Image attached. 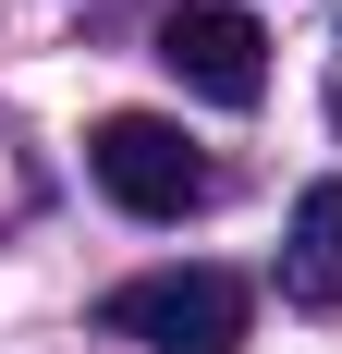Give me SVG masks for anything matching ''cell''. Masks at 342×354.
<instances>
[{
    "mask_svg": "<svg viewBox=\"0 0 342 354\" xmlns=\"http://www.w3.org/2000/svg\"><path fill=\"white\" fill-rule=\"evenodd\" d=\"M98 318L110 342H147V354H244V281L233 269H147Z\"/></svg>",
    "mask_w": 342,
    "mask_h": 354,
    "instance_id": "obj_1",
    "label": "cell"
},
{
    "mask_svg": "<svg viewBox=\"0 0 342 354\" xmlns=\"http://www.w3.org/2000/svg\"><path fill=\"white\" fill-rule=\"evenodd\" d=\"M86 171H98L110 208H135V220H196L208 208V159L183 147V122H159V110H110L98 135H86Z\"/></svg>",
    "mask_w": 342,
    "mask_h": 354,
    "instance_id": "obj_2",
    "label": "cell"
},
{
    "mask_svg": "<svg viewBox=\"0 0 342 354\" xmlns=\"http://www.w3.org/2000/svg\"><path fill=\"white\" fill-rule=\"evenodd\" d=\"M159 62H171L183 98L257 110V86H269V37H257V12H233V0H183V12H159Z\"/></svg>",
    "mask_w": 342,
    "mask_h": 354,
    "instance_id": "obj_3",
    "label": "cell"
},
{
    "mask_svg": "<svg viewBox=\"0 0 342 354\" xmlns=\"http://www.w3.org/2000/svg\"><path fill=\"white\" fill-rule=\"evenodd\" d=\"M281 293H294V306H342V183H306V196H294Z\"/></svg>",
    "mask_w": 342,
    "mask_h": 354,
    "instance_id": "obj_4",
    "label": "cell"
},
{
    "mask_svg": "<svg viewBox=\"0 0 342 354\" xmlns=\"http://www.w3.org/2000/svg\"><path fill=\"white\" fill-rule=\"evenodd\" d=\"M330 122H342V73H330Z\"/></svg>",
    "mask_w": 342,
    "mask_h": 354,
    "instance_id": "obj_5",
    "label": "cell"
}]
</instances>
